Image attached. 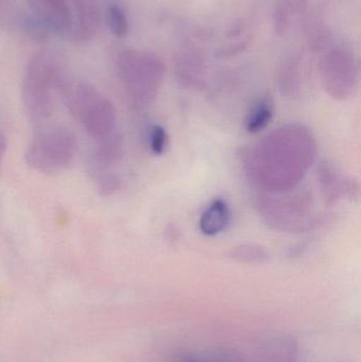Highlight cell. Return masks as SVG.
Returning <instances> with one entry per match:
<instances>
[{
    "label": "cell",
    "instance_id": "cell-12",
    "mask_svg": "<svg viewBox=\"0 0 361 362\" xmlns=\"http://www.w3.org/2000/svg\"><path fill=\"white\" fill-rule=\"evenodd\" d=\"M74 6V36L81 42L90 40L99 27L97 0H71Z\"/></svg>",
    "mask_w": 361,
    "mask_h": 362
},
{
    "label": "cell",
    "instance_id": "cell-22",
    "mask_svg": "<svg viewBox=\"0 0 361 362\" xmlns=\"http://www.w3.org/2000/svg\"><path fill=\"white\" fill-rule=\"evenodd\" d=\"M6 148H8V139H6V135L0 132V169H1L2 160H4V154L6 152Z\"/></svg>",
    "mask_w": 361,
    "mask_h": 362
},
{
    "label": "cell",
    "instance_id": "cell-6",
    "mask_svg": "<svg viewBox=\"0 0 361 362\" xmlns=\"http://www.w3.org/2000/svg\"><path fill=\"white\" fill-rule=\"evenodd\" d=\"M322 83L326 93L336 100L350 99L355 93L358 69L354 57L345 51H335L324 59Z\"/></svg>",
    "mask_w": 361,
    "mask_h": 362
},
{
    "label": "cell",
    "instance_id": "cell-3",
    "mask_svg": "<svg viewBox=\"0 0 361 362\" xmlns=\"http://www.w3.org/2000/svg\"><path fill=\"white\" fill-rule=\"evenodd\" d=\"M256 206L263 221L273 229L302 233L319 221L312 193L304 187L282 192H260Z\"/></svg>",
    "mask_w": 361,
    "mask_h": 362
},
{
    "label": "cell",
    "instance_id": "cell-16",
    "mask_svg": "<svg viewBox=\"0 0 361 362\" xmlns=\"http://www.w3.org/2000/svg\"><path fill=\"white\" fill-rule=\"evenodd\" d=\"M279 89L284 98H296L300 89L299 65L297 61H290L284 65L279 74Z\"/></svg>",
    "mask_w": 361,
    "mask_h": 362
},
{
    "label": "cell",
    "instance_id": "cell-4",
    "mask_svg": "<svg viewBox=\"0 0 361 362\" xmlns=\"http://www.w3.org/2000/svg\"><path fill=\"white\" fill-rule=\"evenodd\" d=\"M117 74L131 105L146 108L156 100L165 76L160 57L144 51H120L114 59Z\"/></svg>",
    "mask_w": 361,
    "mask_h": 362
},
{
    "label": "cell",
    "instance_id": "cell-2",
    "mask_svg": "<svg viewBox=\"0 0 361 362\" xmlns=\"http://www.w3.org/2000/svg\"><path fill=\"white\" fill-rule=\"evenodd\" d=\"M69 81L61 53L48 48L34 52L25 66L21 88L30 118L36 122L48 119L53 112L54 93H61Z\"/></svg>",
    "mask_w": 361,
    "mask_h": 362
},
{
    "label": "cell",
    "instance_id": "cell-21",
    "mask_svg": "<svg viewBox=\"0 0 361 362\" xmlns=\"http://www.w3.org/2000/svg\"><path fill=\"white\" fill-rule=\"evenodd\" d=\"M124 185V180L119 174L107 173L97 177V189L100 194L103 196H110L120 191Z\"/></svg>",
    "mask_w": 361,
    "mask_h": 362
},
{
    "label": "cell",
    "instance_id": "cell-18",
    "mask_svg": "<svg viewBox=\"0 0 361 362\" xmlns=\"http://www.w3.org/2000/svg\"><path fill=\"white\" fill-rule=\"evenodd\" d=\"M231 259L241 263L262 264L268 261L266 249L258 245H239L230 251Z\"/></svg>",
    "mask_w": 361,
    "mask_h": 362
},
{
    "label": "cell",
    "instance_id": "cell-10",
    "mask_svg": "<svg viewBox=\"0 0 361 362\" xmlns=\"http://www.w3.org/2000/svg\"><path fill=\"white\" fill-rule=\"evenodd\" d=\"M59 95L63 98L68 112L80 122L102 95L90 83L71 80L61 89Z\"/></svg>",
    "mask_w": 361,
    "mask_h": 362
},
{
    "label": "cell",
    "instance_id": "cell-8",
    "mask_svg": "<svg viewBox=\"0 0 361 362\" xmlns=\"http://www.w3.org/2000/svg\"><path fill=\"white\" fill-rule=\"evenodd\" d=\"M317 180L322 195L329 204H337L345 198L356 197L358 185L349 176H345L338 168L329 161H322L317 169Z\"/></svg>",
    "mask_w": 361,
    "mask_h": 362
},
{
    "label": "cell",
    "instance_id": "cell-13",
    "mask_svg": "<svg viewBox=\"0 0 361 362\" xmlns=\"http://www.w3.org/2000/svg\"><path fill=\"white\" fill-rule=\"evenodd\" d=\"M231 221L230 208L222 198L214 199L201 213L199 230L203 235L216 236L228 228Z\"/></svg>",
    "mask_w": 361,
    "mask_h": 362
},
{
    "label": "cell",
    "instance_id": "cell-20",
    "mask_svg": "<svg viewBox=\"0 0 361 362\" xmlns=\"http://www.w3.org/2000/svg\"><path fill=\"white\" fill-rule=\"evenodd\" d=\"M290 0H278L276 4L273 23L276 33L283 35L290 25Z\"/></svg>",
    "mask_w": 361,
    "mask_h": 362
},
{
    "label": "cell",
    "instance_id": "cell-15",
    "mask_svg": "<svg viewBox=\"0 0 361 362\" xmlns=\"http://www.w3.org/2000/svg\"><path fill=\"white\" fill-rule=\"evenodd\" d=\"M177 81L184 88H199L203 85V62L199 57H182L176 68Z\"/></svg>",
    "mask_w": 361,
    "mask_h": 362
},
{
    "label": "cell",
    "instance_id": "cell-14",
    "mask_svg": "<svg viewBox=\"0 0 361 362\" xmlns=\"http://www.w3.org/2000/svg\"><path fill=\"white\" fill-rule=\"evenodd\" d=\"M275 105L271 95L259 98L251 106L245 119V129L249 134H258L266 129L273 120Z\"/></svg>",
    "mask_w": 361,
    "mask_h": 362
},
{
    "label": "cell",
    "instance_id": "cell-11",
    "mask_svg": "<svg viewBox=\"0 0 361 362\" xmlns=\"http://www.w3.org/2000/svg\"><path fill=\"white\" fill-rule=\"evenodd\" d=\"M116 119L114 104L110 99L101 95L95 105L85 115L81 123L90 137L99 140L114 131Z\"/></svg>",
    "mask_w": 361,
    "mask_h": 362
},
{
    "label": "cell",
    "instance_id": "cell-23",
    "mask_svg": "<svg viewBox=\"0 0 361 362\" xmlns=\"http://www.w3.org/2000/svg\"><path fill=\"white\" fill-rule=\"evenodd\" d=\"M307 4H309V0H295V6H296L297 10L301 13L305 12Z\"/></svg>",
    "mask_w": 361,
    "mask_h": 362
},
{
    "label": "cell",
    "instance_id": "cell-9",
    "mask_svg": "<svg viewBox=\"0 0 361 362\" xmlns=\"http://www.w3.org/2000/svg\"><path fill=\"white\" fill-rule=\"evenodd\" d=\"M123 136L114 129L112 133L97 140V146L88 159V171L91 175L99 177L107 173L123 155Z\"/></svg>",
    "mask_w": 361,
    "mask_h": 362
},
{
    "label": "cell",
    "instance_id": "cell-24",
    "mask_svg": "<svg viewBox=\"0 0 361 362\" xmlns=\"http://www.w3.org/2000/svg\"><path fill=\"white\" fill-rule=\"evenodd\" d=\"M182 362H201V361H199V359L195 358V357L188 356V357H184V358L182 359Z\"/></svg>",
    "mask_w": 361,
    "mask_h": 362
},
{
    "label": "cell",
    "instance_id": "cell-19",
    "mask_svg": "<svg viewBox=\"0 0 361 362\" xmlns=\"http://www.w3.org/2000/svg\"><path fill=\"white\" fill-rule=\"evenodd\" d=\"M148 144L150 152L157 156L163 155L169 146V135L165 127L154 124L148 129Z\"/></svg>",
    "mask_w": 361,
    "mask_h": 362
},
{
    "label": "cell",
    "instance_id": "cell-5",
    "mask_svg": "<svg viewBox=\"0 0 361 362\" xmlns=\"http://www.w3.org/2000/svg\"><path fill=\"white\" fill-rule=\"evenodd\" d=\"M78 140L71 129L54 127L34 138L25 151L27 165L42 174H52L71 165Z\"/></svg>",
    "mask_w": 361,
    "mask_h": 362
},
{
    "label": "cell",
    "instance_id": "cell-17",
    "mask_svg": "<svg viewBox=\"0 0 361 362\" xmlns=\"http://www.w3.org/2000/svg\"><path fill=\"white\" fill-rule=\"evenodd\" d=\"M106 21L110 32L117 37H125L129 31L126 11L119 2H110L106 8Z\"/></svg>",
    "mask_w": 361,
    "mask_h": 362
},
{
    "label": "cell",
    "instance_id": "cell-1",
    "mask_svg": "<svg viewBox=\"0 0 361 362\" xmlns=\"http://www.w3.org/2000/svg\"><path fill=\"white\" fill-rule=\"evenodd\" d=\"M317 155V142L304 125L273 129L243 155L248 180L260 192H282L300 185Z\"/></svg>",
    "mask_w": 361,
    "mask_h": 362
},
{
    "label": "cell",
    "instance_id": "cell-7",
    "mask_svg": "<svg viewBox=\"0 0 361 362\" xmlns=\"http://www.w3.org/2000/svg\"><path fill=\"white\" fill-rule=\"evenodd\" d=\"M30 15L47 33L69 36L73 33L74 16L67 0H27Z\"/></svg>",
    "mask_w": 361,
    "mask_h": 362
}]
</instances>
